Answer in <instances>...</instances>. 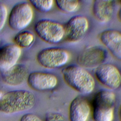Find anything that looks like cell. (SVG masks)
<instances>
[{"label":"cell","mask_w":121,"mask_h":121,"mask_svg":"<svg viewBox=\"0 0 121 121\" xmlns=\"http://www.w3.org/2000/svg\"><path fill=\"white\" fill-rule=\"evenodd\" d=\"M99 40L114 57L121 60V33L113 29L106 30L100 34Z\"/></svg>","instance_id":"4fadbf2b"},{"label":"cell","mask_w":121,"mask_h":121,"mask_svg":"<svg viewBox=\"0 0 121 121\" xmlns=\"http://www.w3.org/2000/svg\"><path fill=\"white\" fill-rule=\"evenodd\" d=\"M20 121H42V120L37 115L28 113L23 115L20 118Z\"/></svg>","instance_id":"44dd1931"},{"label":"cell","mask_w":121,"mask_h":121,"mask_svg":"<svg viewBox=\"0 0 121 121\" xmlns=\"http://www.w3.org/2000/svg\"><path fill=\"white\" fill-rule=\"evenodd\" d=\"M58 82V78L55 75L41 71L31 72L27 78L30 87L39 91L52 90L57 86Z\"/></svg>","instance_id":"30bf717a"},{"label":"cell","mask_w":121,"mask_h":121,"mask_svg":"<svg viewBox=\"0 0 121 121\" xmlns=\"http://www.w3.org/2000/svg\"><path fill=\"white\" fill-rule=\"evenodd\" d=\"M34 30L41 39L49 43H58L64 38V26L51 19L38 20L35 25Z\"/></svg>","instance_id":"277c9868"},{"label":"cell","mask_w":121,"mask_h":121,"mask_svg":"<svg viewBox=\"0 0 121 121\" xmlns=\"http://www.w3.org/2000/svg\"><path fill=\"white\" fill-rule=\"evenodd\" d=\"M91 112L90 105L88 101L83 96H76L69 104V121H87Z\"/></svg>","instance_id":"8fae6325"},{"label":"cell","mask_w":121,"mask_h":121,"mask_svg":"<svg viewBox=\"0 0 121 121\" xmlns=\"http://www.w3.org/2000/svg\"><path fill=\"white\" fill-rule=\"evenodd\" d=\"M70 55L66 50L60 47H48L38 52L36 59L42 67L50 69L65 66L69 61Z\"/></svg>","instance_id":"5b68a950"},{"label":"cell","mask_w":121,"mask_h":121,"mask_svg":"<svg viewBox=\"0 0 121 121\" xmlns=\"http://www.w3.org/2000/svg\"><path fill=\"white\" fill-rule=\"evenodd\" d=\"M89 28V22L85 16L77 15L71 17L64 26V38L70 43L80 41Z\"/></svg>","instance_id":"ba28073f"},{"label":"cell","mask_w":121,"mask_h":121,"mask_svg":"<svg viewBox=\"0 0 121 121\" xmlns=\"http://www.w3.org/2000/svg\"><path fill=\"white\" fill-rule=\"evenodd\" d=\"M35 36L34 34L29 31H22L17 33L13 38L15 44L21 48H28L34 43Z\"/></svg>","instance_id":"2e32d148"},{"label":"cell","mask_w":121,"mask_h":121,"mask_svg":"<svg viewBox=\"0 0 121 121\" xmlns=\"http://www.w3.org/2000/svg\"><path fill=\"white\" fill-rule=\"evenodd\" d=\"M118 17L120 20V21L121 22V6L118 12Z\"/></svg>","instance_id":"7402d4cb"},{"label":"cell","mask_w":121,"mask_h":121,"mask_svg":"<svg viewBox=\"0 0 121 121\" xmlns=\"http://www.w3.org/2000/svg\"><path fill=\"white\" fill-rule=\"evenodd\" d=\"M27 67L23 64H17L6 72L1 73L3 81L10 86L22 84L29 75Z\"/></svg>","instance_id":"9a60e30c"},{"label":"cell","mask_w":121,"mask_h":121,"mask_svg":"<svg viewBox=\"0 0 121 121\" xmlns=\"http://www.w3.org/2000/svg\"><path fill=\"white\" fill-rule=\"evenodd\" d=\"M107 53L105 50L98 46L88 47L78 55L77 61L79 66L83 68L98 67L106 59Z\"/></svg>","instance_id":"9c48e42d"},{"label":"cell","mask_w":121,"mask_h":121,"mask_svg":"<svg viewBox=\"0 0 121 121\" xmlns=\"http://www.w3.org/2000/svg\"><path fill=\"white\" fill-rule=\"evenodd\" d=\"M116 1L95 0L93 2L92 13L99 22L106 23L112 18L116 6Z\"/></svg>","instance_id":"5bb4252c"},{"label":"cell","mask_w":121,"mask_h":121,"mask_svg":"<svg viewBox=\"0 0 121 121\" xmlns=\"http://www.w3.org/2000/svg\"><path fill=\"white\" fill-rule=\"evenodd\" d=\"M21 49L15 44L9 43L0 49V72L7 71L17 63L21 55Z\"/></svg>","instance_id":"7c38bea8"},{"label":"cell","mask_w":121,"mask_h":121,"mask_svg":"<svg viewBox=\"0 0 121 121\" xmlns=\"http://www.w3.org/2000/svg\"><path fill=\"white\" fill-rule=\"evenodd\" d=\"M45 121H68L65 117L58 112H49L46 113Z\"/></svg>","instance_id":"ffe728a7"},{"label":"cell","mask_w":121,"mask_h":121,"mask_svg":"<svg viewBox=\"0 0 121 121\" xmlns=\"http://www.w3.org/2000/svg\"><path fill=\"white\" fill-rule=\"evenodd\" d=\"M56 5L61 11L67 13H73L77 11L80 7L79 2L78 0H56Z\"/></svg>","instance_id":"e0dca14e"},{"label":"cell","mask_w":121,"mask_h":121,"mask_svg":"<svg viewBox=\"0 0 121 121\" xmlns=\"http://www.w3.org/2000/svg\"><path fill=\"white\" fill-rule=\"evenodd\" d=\"M8 17V9L5 5L0 1V31L5 26Z\"/></svg>","instance_id":"d6986e66"},{"label":"cell","mask_w":121,"mask_h":121,"mask_svg":"<svg viewBox=\"0 0 121 121\" xmlns=\"http://www.w3.org/2000/svg\"><path fill=\"white\" fill-rule=\"evenodd\" d=\"M119 119L120 121H121V105L120 106L119 111Z\"/></svg>","instance_id":"603a6c76"},{"label":"cell","mask_w":121,"mask_h":121,"mask_svg":"<svg viewBox=\"0 0 121 121\" xmlns=\"http://www.w3.org/2000/svg\"><path fill=\"white\" fill-rule=\"evenodd\" d=\"M115 101L113 92L107 90L98 92L93 100L91 113L93 121H112Z\"/></svg>","instance_id":"3957f363"},{"label":"cell","mask_w":121,"mask_h":121,"mask_svg":"<svg viewBox=\"0 0 121 121\" xmlns=\"http://www.w3.org/2000/svg\"><path fill=\"white\" fill-rule=\"evenodd\" d=\"M95 75L100 84L110 89H117L121 85V72L112 64H101L96 67Z\"/></svg>","instance_id":"52a82bcc"},{"label":"cell","mask_w":121,"mask_h":121,"mask_svg":"<svg viewBox=\"0 0 121 121\" xmlns=\"http://www.w3.org/2000/svg\"><path fill=\"white\" fill-rule=\"evenodd\" d=\"M34 17L32 6L26 2H21L12 8L8 17L9 27L14 30H21L31 23Z\"/></svg>","instance_id":"8992f818"},{"label":"cell","mask_w":121,"mask_h":121,"mask_svg":"<svg viewBox=\"0 0 121 121\" xmlns=\"http://www.w3.org/2000/svg\"><path fill=\"white\" fill-rule=\"evenodd\" d=\"M61 74L66 84L80 94H89L95 89V78L88 71L80 66H68L61 70Z\"/></svg>","instance_id":"7a4b0ae2"},{"label":"cell","mask_w":121,"mask_h":121,"mask_svg":"<svg viewBox=\"0 0 121 121\" xmlns=\"http://www.w3.org/2000/svg\"><path fill=\"white\" fill-rule=\"evenodd\" d=\"M0 43H1V39H0Z\"/></svg>","instance_id":"d4e9b609"},{"label":"cell","mask_w":121,"mask_h":121,"mask_svg":"<svg viewBox=\"0 0 121 121\" xmlns=\"http://www.w3.org/2000/svg\"><path fill=\"white\" fill-rule=\"evenodd\" d=\"M36 104L34 94L26 90H15L4 94L0 100V112L13 114L29 110Z\"/></svg>","instance_id":"6da1fadb"},{"label":"cell","mask_w":121,"mask_h":121,"mask_svg":"<svg viewBox=\"0 0 121 121\" xmlns=\"http://www.w3.org/2000/svg\"><path fill=\"white\" fill-rule=\"evenodd\" d=\"M3 95V94L2 91L0 90V99L1 98V97H2V95Z\"/></svg>","instance_id":"cb8c5ba5"},{"label":"cell","mask_w":121,"mask_h":121,"mask_svg":"<svg viewBox=\"0 0 121 121\" xmlns=\"http://www.w3.org/2000/svg\"><path fill=\"white\" fill-rule=\"evenodd\" d=\"M54 1L49 0H30L29 2L36 9L42 12H47L53 7Z\"/></svg>","instance_id":"ac0fdd59"}]
</instances>
